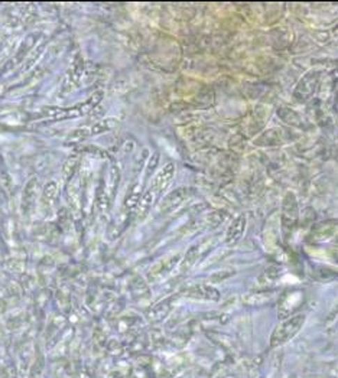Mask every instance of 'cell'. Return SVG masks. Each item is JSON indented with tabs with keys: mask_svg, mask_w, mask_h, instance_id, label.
I'll list each match as a JSON object with an SVG mask.
<instances>
[{
	"mask_svg": "<svg viewBox=\"0 0 338 378\" xmlns=\"http://www.w3.org/2000/svg\"><path fill=\"white\" fill-rule=\"evenodd\" d=\"M304 324H305V316L296 315V316L289 317V320H286L285 322L277 325L270 336V348L284 345L285 342L292 340V338L301 331Z\"/></svg>",
	"mask_w": 338,
	"mask_h": 378,
	"instance_id": "cell-1",
	"label": "cell"
},
{
	"mask_svg": "<svg viewBox=\"0 0 338 378\" xmlns=\"http://www.w3.org/2000/svg\"><path fill=\"white\" fill-rule=\"evenodd\" d=\"M172 176H174V165L169 164V165H167V166L161 171V173H159V175L156 176V179H155V182H153L152 188H151V189L146 192V195L144 196L141 207L148 208V207L152 204L153 198H155L156 195L161 194V192L168 187V184H169V181L172 179Z\"/></svg>",
	"mask_w": 338,
	"mask_h": 378,
	"instance_id": "cell-2",
	"label": "cell"
},
{
	"mask_svg": "<svg viewBox=\"0 0 338 378\" xmlns=\"http://www.w3.org/2000/svg\"><path fill=\"white\" fill-rule=\"evenodd\" d=\"M245 227H246L245 216H238L237 220H234V223L230 226V228L227 231V238H226L227 243H236L238 238L243 235Z\"/></svg>",
	"mask_w": 338,
	"mask_h": 378,
	"instance_id": "cell-3",
	"label": "cell"
},
{
	"mask_svg": "<svg viewBox=\"0 0 338 378\" xmlns=\"http://www.w3.org/2000/svg\"><path fill=\"white\" fill-rule=\"evenodd\" d=\"M116 126V120H105V122H100L94 125L90 130H87V134H97V133H102V132H106V130H110Z\"/></svg>",
	"mask_w": 338,
	"mask_h": 378,
	"instance_id": "cell-4",
	"label": "cell"
}]
</instances>
